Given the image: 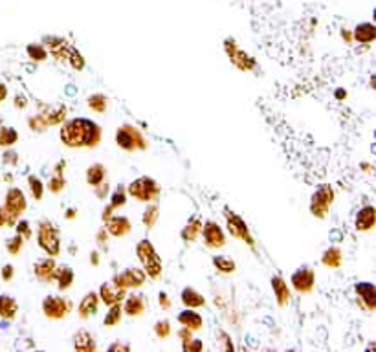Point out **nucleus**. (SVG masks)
I'll list each match as a JSON object with an SVG mask.
<instances>
[{
	"label": "nucleus",
	"mask_w": 376,
	"mask_h": 352,
	"mask_svg": "<svg viewBox=\"0 0 376 352\" xmlns=\"http://www.w3.org/2000/svg\"><path fill=\"white\" fill-rule=\"evenodd\" d=\"M182 303L189 308H198L204 307V297L196 290H193V288H186L182 292Z\"/></svg>",
	"instance_id": "24"
},
{
	"label": "nucleus",
	"mask_w": 376,
	"mask_h": 352,
	"mask_svg": "<svg viewBox=\"0 0 376 352\" xmlns=\"http://www.w3.org/2000/svg\"><path fill=\"white\" fill-rule=\"evenodd\" d=\"M17 142V132L13 128H0V145L9 147Z\"/></svg>",
	"instance_id": "34"
},
{
	"label": "nucleus",
	"mask_w": 376,
	"mask_h": 352,
	"mask_svg": "<svg viewBox=\"0 0 376 352\" xmlns=\"http://www.w3.org/2000/svg\"><path fill=\"white\" fill-rule=\"evenodd\" d=\"M224 215H226V220H228V229H230V233H231L233 237H237V239H242L246 240V242H250V244H253V239H251L246 224L242 222V218L237 217L231 211H226Z\"/></svg>",
	"instance_id": "8"
},
{
	"label": "nucleus",
	"mask_w": 376,
	"mask_h": 352,
	"mask_svg": "<svg viewBox=\"0 0 376 352\" xmlns=\"http://www.w3.org/2000/svg\"><path fill=\"white\" fill-rule=\"evenodd\" d=\"M323 264L325 266H331V268H338L339 264H341V253H339L338 248H331V249H327L323 255Z\"/></svg>",
	"instance_id": "30"
},
{
	"label": "nucleus",
	"mask_w": 376,
	"mask_h": 352,
	"mask_svg": "<svg viewBox=\"0 0 376 352\" xmlns=\"http://www.w3.org/2000/svg\"><path fill=\"white\" fill-rule=\"evenodd\" d=\"M154 330H156V334H158L162 339H166V337L171 334V325H169L167 321H160L158 325H156V329H154Z\"/></svg>",
	"instance_id": "40"
},
{
	"label": "nucleus",
	"mask_w": 376,
	"mask_h": 352,
	"mask_svg": "<svg viewBox=\"0 0 376 352\" xmlns=\"http://www.w3.org/2000/svg\"><path fill=\"white\" fill-rule=\"evenodd\" d=\"M61 140L68 147H94L96 143H99V127L94 125L88 120H72L64 123V127L61 130Z\"/></svg>",
	"instance_id": "1"
},
{
	"label": "nucleus",
	"mask_w": 376,
	"mask_h": 352,
	"mask_svg": "<svg viewBox=\"0 0 376 352\" xmlns=\"http://www.w3.org/2000/svg\"><path fill=\"white\" fill-rule=\"evenodd\" d=\"M125 314L127 315H140L143 314V310H145V301H143L142 295H138V293H132V295H128L127 301H125Z\"/></svg>",
	"instance_id": "20"
},
{
	"label": "nucleus",
	"mask_w": 376,
	"mask_h": 352,
	"mask_svg": "<svg viewBox=\"0 0 376 352\" xmlns=\"http://www.w3.org/2000/svg\"><path fill=\"white\" fill-rule=\"evenodd\" d=\"M376 222V215H375V207L373 206H365L361 207V211L356 217V228L358 231H369Z\"/></svg>",
	"instance_id": "16"
},
{
	"label": "nucleus",
	"mask_w": 376,
	"mask_h": 352,
	"mask_svg": "<svg viewBox=\"0 0 376 352\" xmlns=\"http://www.w3.org/2000/svg\"><path fill=\"white\" fill-rule=\"evenodd\" d=\"M108 351H128V345H110Z\"/></svg>",
	"instance_id": "46"
},
{
	"label": "nucleus",
	"mask_w": 376,
	"mask_h": 352,
	"mask_svg": "<svg viewBox=\"0 0 376 352\" xmlns=\"http://www.w3.org/2000/svg\"><path fill=\"white\" fill-rule=\"evenodd\" d=\"M4 209L8 211V215L11 218L19 217V215L26 209V198H24L21 189H11V191H8V196H6V207H4Z\"/></svg>",
	"instance_id": "10"
},
{
	"label": "nucleus",
	"mask_w": 376,
	"mask_h": 352,
	"mask_svg": "<svg viewBox=\"0 0 376 352\" xmlns=\"http://www.w3.org/2000/svg\"><path fill=\"white\" fill-rule=\"evenodd\" d=\"M354 37L358 42H373L376 37V30L375 26H371V24H361L356 28V33H354Z\"/></svg>",
	"instance_id": "25"
},
{
	"label": "nucleus",
	"mask_w": 376,
	"mask_h": 352,
	"mask_svg": "<svg viewBox=\"0 0 376 352\" xmlns=\"http://www.w3.org/2000/svg\"><path fill=\"white\" fill-rule=\"evenodd\" d=\"M200 229H202V222L198 218H193L191 222H188V226L184 228L182 231V237L186 240H195L198 235H200Z\"/></svg>",
	"instance_id": "28"
},
{
	"label": "nucleus",
	"mask_w": 376,
	"mask_h": 352,
	"mask_svg": "<svg viewBox=\"0 0 376 352\" xmlns=\"http://www.w3.org/2000/svg\"><path fill=\"white\" fill-rule=\"evenodd\" d=\"M158 220V206H149L143 213V222L147 228H152Z\"/></svg>",
	"instance_id": "33"
},
{
	"label": "nucleus",
	"mask_w": 376,
	"mask_h": 352,
	"mask_svg": "<svg viewBox=\"0 0 376 352\" xmlns=\"http://www.w3.org/2000/svg\"><path fill=\"white\" fill-rule=\"evenodd\" d=\"M334 200V191L331 186H321L316 191V195L312 196V204H310V209L316 217L323 218L329 211V206Z\"/></svg>",
	"instance_id": "5"
},
{
	"label": "nucleus",
	"mask_w": 376,
	"mask_h": 352,
	"mask_svg": "<svg viewBox=\"0 0 376 352\" xmlns=\"http://www.w3.org/2000/svg\"><path fill=\"white\" fill-rule=\"evenodd\" d=\"M226 52L230 55V59L233 61V64L237 68H241V70H250V68H253V59L248 57L246 53L242 52L239 46H235L233 42H226Z\"/></svg>",
	"instance_id": "14"
},
{
	"label": "nucleus",
	"mask_w": 376,
	"mask_h": 352,
	"mask_svg": "<svg viewBox=\"0 0 376 352\" xmlns=\"http://www.w3.org/2000/svg\"><path fill=\"white\" fill-rule=\"evenodd\" d=\"M6 96H8V90H6V86L0 83V101H4V99H6Z\"/></svg>",
	"instance_id": "47"
},
{
	"label": "nucleus",
	"mask_w": 376,
	"mask_h": 352,
	"mask_svg": "<svg viewBox=\"0 0 376 352\" xmlns=\"http://www.w3.org/2000/svg\"><path fill=\"white\" fill-rule=\"evenodd\" d=\"M17 231H19V235H21V237L24 235V239H26V237H30V235H31L30 224H28V222H21V224L17 226Z\"/></svg>",
	"instance_id": "42"
},
{
	"label": "nucleus",
	"mask_w": 376,
	"mask_h": 352,
	"mask_svg": "<svg viewBox=\"0 0 376 352\" xmlns=\"http://www.w3.org/2000/svg\"><path fill=\"white\" fill-rule=\"evenodd\" d=\"M42 310L48 317L52 319H61L70 312V305L63 297H46L42 303Z\"/></svg>",
	"instance_id": "9"
},
{
	"label": "nucleus",
	"mask_w": 376,
	"mask_h": 352,
	"mask_svg": "<svg viewBox=\"0 0 376 352\" xmlns=\"http://www.w3.org/2000/svg\"><path fill=\"white\" fill-rule=\"evenodd\" d=\"M110 310L106 312L105 315V327H114V325H118L121 319V307L120 303H116V305H110Z\"/></svg>",
	"instance_id": "32"
},
{
	"label": "nucleus",
	"mask_w": 376,
	"mask_h": 352,
	"mask_svg": "<svg viewBox=\"0 0 376 352\" xmlns=\"http://www.w3.org/2000/svg\"><path fill=\"white\" fill-rule=\"evenodd\" d=\"M21 246H22V237L21 235H17L15 239H11L8 240V249L11 251L13 255L19 253V249H21Z\"/></svg>",
	"instance_id": "41"
},
{
	"label": "nucleus",
	"mask_w": 376,
	"mask_h": 352,
	"mask_svg": "<svg viewBox=\"0 0 376 352\" xmlns=\"http://www.w3.org/2000/svg\"><path fill=\"white\" fill-rule=\"evenodd\" d=\"M213 264H215V268L218 271H222V273H231L235 271V262L231 259H228V257H222V255H218V257H213Z\"/></svg>",
	"instance_id": "31"
},
{
	"label": "nucleus",
	"mask_w": 376,
	"mask_h": 352,
	"mask_svg": "<svg viewBox=\"0 0 376 352\" xmlns=\"http://www.w3.org/2000/svg\"><path fill=\"white\" fill-rule=\"evenodd\" d=\"M158 184L154 180H150L149 176H143V178H138L134 180L130 186H128V195L138 198V200H143V202H152L158 198Z\"/></svg>",
	"instance_id": "3"
},
{
	"label": "nucleus",
	"mask_w": 376,
	"mask_h": 352,
	"mask_svg": "<svg viewBox=\"0 0 376 352\" xmlns=\"http://www.w3.org/2000/svg\"><path fill=\"white\" fill-rule=\"evenodd\" d=\"M30 187H31V193H33V198H42V184L39 180L37 176H30Z\"/></svg>",
	"instance_id": "38"
},
{
	"label": "nucleus",
	"mask_w": 376,
	"mask_h": 352,
	"mask_svg": "<svg viewBox=\"0 0 376 352\" xmlns=\"http://www.w3.org/2000/svg\"><path fill=\"white\" fill-rule=\"evenodd\" d=\"M92 262H94V264H96V262H99V257L96 253H92Z\"/></svg>",
	"instance_id": "48"
},
{
	"label": "nucleus",
	"mask_w": 376,
	"mask_h": 352,
	"mask_svg": "<svg viewBox=\"0 0 376 352\" xmlns=\"http://www.w3.org/2000/svg\"><path fill=\"white\" fill-rule=\"evenodd\" d=\"M272 288H273V293H275V299L281 307H285L286 303L290 301V290L286 283L281 277H273L272 279Z\"/></svg>",
	"instance_id": "21"
},
{
	"label": "nucleus",
	"mask_w": 376,
	"mask_h": 352,
	"mask_svg": "<svg viewBox=\"0 0 376 352\" xmlns=\"http://www.w3.org/2000/svg\"><path fill=\"white\" fill-rule=\"evenodd\" d=\"M125 288H121L120 285H116V283H105V285L101 286V290H99V299L103 301L105 305H116V303H120L123 297H125Z\"/></svg>",
	"instance_id": "12"
},
{
	"label": "nucleus",
	"mask_w": 376,
	"mask_h": 352,
	"mask_svg": "<svg viewBox=\"0 0 376 352\" xmlns=\"http://www.w3.org/2000/svg\"><path fill=\"white\" fill-rule=\"evenodd\" d=\"M98 307H99V295L98 293L90 292L83 301H81V305H79V315L81 317H90L92 314H96L98 312Z\"/></svg>",
	"instance_id": "19"
},
{
	"label": "nucleus",
	"mask_w": 376,
	"mask_h": 352,
	"mask_svg": "<svg viewBox=\"0 0 376 352\" xmlns=\"http://www.w3.org/2000/svg\"><path fill=\"white\" fill-rule=\"evenodd\" d=\"M106 231L112 237H123L130 231V222L125 217H112L106 218Z\"/></svg>",
	"instance_id": "15"
},
{
	"label": "nucleus",
	"mask_w": 376,
	"mask_h": 352,
	"mask_svg": "<svg viewBox=\"0 0 376 352\" xmlns=\"http://www.w3.org/2000/svg\"><path fill=\"white\" fill-rule=\"evenodd\" d=\"M103 178H105V167H103V165L96 164L86 171V182H88L90 186H101V184H103Z\"/></svg>",
	"instance_id": "26"
},
{
	"label": "nucleus",
	"mask_w": 376,
	"mask_h": 352,
	"mask_svg": "<svg viewBox=\"0 0 376 352\" xmlns=\"http://www.w3.org/2000/svg\"><path fill=\"white\" fill-rule=\"evenodd\" d=\"M2 277H4V281H9V279L13 277V268H11V266H4V270H2Z\"/></svg>",
	"instance_id": "43"
},
{
	"label": "nucleus",
	"mask_w": 376,
	"mask_h": 352,
	"mask_svg": "<svg viewBox=\"0 0 376 352\" xmlns=\"http://www.w3.org/2000/svg\"><path fill=\"white\" fill-rule=\"evenodd\" d=\"M53 279L59 281V288L61 290H66L68 286L72 285L74 281V271L66 268V266H57L55 268V273H53Z\"/></svg>",
	"instance_id": "23"
},
{
	"label": "nucleus",
	"mask_w": 376,
	"mask_h": 352,
	"mask_svg": "<svg viewBox=\"0 0 376 352\" xmlns=\"http://www.w3.org/2000/svg\"><path fill=\"white\" fill-rule=\"evenodd\" d=\"M39 246L44 249L48 255H57L61 249V239L57 228L50 222L39 224Z\"/></svg>",
	"instance_id": "4"
},
{
	"label": "nucleus",
	"mask_w": 376,
	"mask_h": 352,
	"mask_svg": "<svg viewBox=\"0 0 376 352\" xmlns=\"http://www.w3.org/2000/svg\"><path fill=\"white\" fill-rule=\"evenodd\" d=\"M55 268H57V264L52 261V259H42V261H39L35 264V275H37L41 281H52L53 279V273H55Z\"/></svg>",
	"instance_id": "18"
},
{
	"label": "nucleus",
	"mask_w": 376,
	"mask_h": 352,
	"mask_svg": "<svg viewBox=\"0 0 376 352\" xmlns=\"http://www.w3.org/2000/svg\"><path fill=\"white\" fill-rule=\"evenodd\" d=\"M68 61H70V64H72L75 70H81V68L84 66L83 57L79 55V52H77V50H72V52L68 53Z\"/></svg>",
	"instance_id": "39"
},
{
	"label": "nucleus",
	"mask_w": 376,
	"mask_h": 352,
	"mask_svg": "<svg viewBox=\"0 0 376 352\" xmlns=\"http://www.w3.org/2000/svg\"><path fill=\"white\" fill-rule=\"evenodd\" d=\"M28 53H30V57L33 61H44L46 59V50L42 48V46L30 44L28 46Z\"/></svg>",
	"instance_id": "37"
},
{
	"label": "nucleus",
	"mask_w": 376,
	"mask_h": 352,
	"mask_svg": "<svg viewBox=\"0 0 376 352\" xmlns=\"http://www.w3.org/2000/svg\"><path fill=\"white\" fill-rule=\"evenodd\" d=\"M74 345L77 351H94V349H96L94 337H92L88 332H79V334L74 337Z\"/></svg>",
	"instance_id": "27"
},
{
	"label": "nucleus",
	"mask_w": 376,
	"mask_h": 352,
	"mask_svg": "<svg viewBox=\"0 0 376 352\" xmlns=\"http://www.w3.org/2000/svg\"><path fill=\"white\" fill-rule=\"evenodd\" d=\"M88 105H90L92 110H96V112H103L106 108V99L105 96H101V94H96V96H92L88 99Z\"/></svg>",
	"instance_id": "36"
},
{
	"label": "nucleus",
	"mask_w": 376,
	"mask_h": 352,
	"mask_svg": "<svg viewBox=\"0 0 376 352\" xmlns=\"http://www.w3.org/2000/svg\"><path fill=\"white\" fill-rule=\"evenodd\" d=\"M293 288L301 293H309L314 288V271L309 268H301L292 275Z\"/></svg>",
	"instance_id": "13"
},
{
	"label": "nucleus",
	"mask_w": 376,
	"mask_h": 352,
	"mask_svg": "<svg viewBox=\"0 0 376 352\" xmlns=\"http://www.w3.org/2000/svg\"><path fill=\"white\" fill-rule=\"evenodd\" d=\"M356 292L360 293L361 305H365L369 310H375V307H376V290H375V286L369 285V283H361V285H356Z\"/></svg>",
	"instance_id": "17"
},
{
	"label": "nucleus",
	"mask_w": 376,
	"mask_h": 352,
	"mask_svg": "<svg viewBox=\"0 0 376 352\" xmlns=\"http://www.w3.org/2000/svg\"><path fill=\"white\" fill-rule=\"evenodd\" d=\"M202 239L206 242V246L211 248V249H217V248H222L224 246V233L220 231V228H218L215 222H208V224L204 226L202 229Z\"/></svg>",
	"instance_id": "11"
},
{
	"label": "nucleus",
	"mask_w": 376,
	"mask_h": 352,
	"mask_svg": "<svg viewBox=\"0 0 376 352\" xmlns=\"http://www.w3.org/2000/svg\"><path fill=\"white\" fill-rule=\"evenodd\" d=\"M17 314V303L8 295L0 297V315L2 317H13Z\"/></svg>",
	"instance_id": "29"
},
{
	"label": "nucleus",
	"mask_w": 376,
	"mask_h": 352,
	"mask_svg": "<svg viewBox=\"0 0 376 352\" xmlns=\"http://www.w3.org/2000/svg\"><path fill=\"white\" fill-rule=\"evenodd\" d=\"M160 303H162V307H164V308H171V303L167 301L166 293H160Z\"/></svg>",
	"instance_id": "45"
},
{
	"label": "nucleus",
	"mask_w": 376,
	"mask_h": 352,
	"mask_svg": "<svg viewBox=\"0 0 376 352\" xmlns=\"http://www.w3.org/2000/svg\"><path fill=\"white\" fill-rule=\"evenodd\" d=\"M184 349H186V351H198V349H202V343H200V341H195L193 345H184Z\"/></svg>",
	"instance_id": "44"
},
{
	"label": "nucleus",
	"mask_w": 376,
	"mask_h": 352,
	"mask_svg": "<svg viewBox=\"0 0 376 352\" xmlns=\"http://www.w3.org/2000/svg\"><path fill=\"white\" fill-rule=\"evenodd\" d=\"M116 285H120L121 288H138L145 283V271L138 270V268H128V270L121 271L118 277L114 279Z\"/></svg>",
	"instance_id": "7"
},
{
	"label": "nucleus",
	"mask_w": 376,
	"mask_h": 352,
	"mask_svg": "<svg viewBox=\"0 0 376 352\" xmlns=\"http://www.w3.org/2000/svg\"><path fill=\"white\" fill-rule=\"evenodd\" d=\"M61 169H63V164L57 165V174H55V176H53L52 180H50V191H52V193H59L61 189H63V187H64V186H66V182H64V178H63V176H61V174H59Z\"/></svg>",
	"instance_id": "35"
},
{
	"label": "nucleus",
	"mask_w": 376,
	"mask_h": 352,
	"mask_svg": "<svg viewBox=\"0 0 376 352\" xmlns=\"http://www.w3.org/2000/svg\"><path fill=\"white\" fill-rule=\"evenodd\" d=\"M116 140H118V145L125 150H134L136 147H145V142H143V136L140 134V130L130 127V125L121 127L118 130Z\"/></svg>",
	"instance_id": "6"
},
{
	"label": "nucleus",
	"mask_w": 376,
	"mask_h": 352,
	"mask_svg": "<svg viewBox=\"0 0 376 352\" xmlns=\"http://www.w3.org/2000/svg\"><path fill=\"white\" fill-rule=\"evenodd\" d=\"M136 251H138V259L142 261L145 275H149L150 279H158L162 275V261L154 251L152 244L149 240H142V242H138Z\"/></svg>",
	"instance_id": "2"
},
{
	"label": "nucleus",
	"mask_w": 376,
	"mask_h": 352,
	"mask_svg": "<svg viewBox=\"0 0 376 352\" xmlns=\"http://www.w3.org/2000/svg\"><path fill=\"white\" fill-rule=\"evenodd\" d=\"M178 321H180L188 330L202 329V317L196 314V312H193V310H186V312L178 314Z\"/></svg>",
	"instance_id": "22"
}]
</instances>
